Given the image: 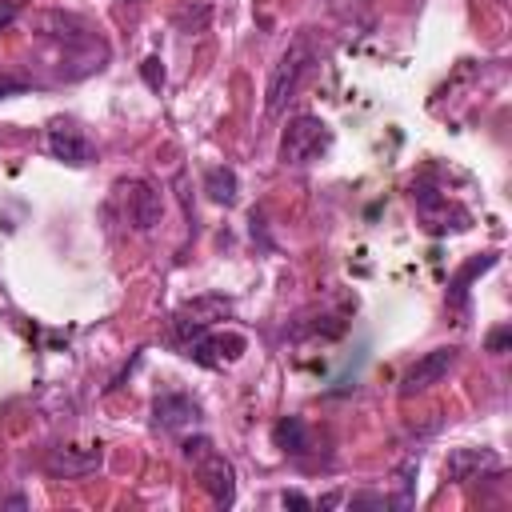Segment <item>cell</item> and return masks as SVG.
I'll return each instance as SVG.
<instances>
[{"instance_id":"6da1fadb","label":"cell","mask_w":512,"mask_h":512,"mask_svg":"<svg viewBox=\"0 0 512 512\" xmlns=\"http://www.w3.org/2000/svg\"><path fill=\"white\" fill-rule=\"evenodd\" d=\"M316 60H320V48H316V40H312L308 32H300V36L280 52V60H276L272 72H268V88H264V112H268V116H280V112H284V104L300 92V84H304V76L316 68Z\"/></svg>"},{"instance_id":"7a4b0ae2","label":"cell","mask_w":512,"mask_h":512,"mask_svg":"<svg viewBox=\"0 0 512 512\" xmlns=\"http://www.w3.org/2000/svg\"><path fill=\"white\" fill-rule=\"evenodd\" d=\"M184 456L196 468V480L212 496V504L216 508H232V500H236V472L224 460V452H216L208 436H188L184 440Z\"/></svg>"},{"instance_id":"3957f363","label":"cell","mask_w":512,"mask_h":512,"mask_svg":"<svg viewBox=\"0 0 512 512\" xmlns=\"http://www.w3.org/2000/svg\"><path fill=\"white\" fill-rule=\"evenodd\" d=\"M328 148H332V128L312 112L292 116L288 128L280 132V164L284 168H304V164L320 160Z\"/></svg>"},{"instance_id":"277c9868","label":"cell","mask_w":512,"mask_h":512,"mask_svg":"<svg viewBox=\"0 0 512 512\" xmlns=\"http://www.w3.org/2000/svg\"><path fill=\"white\" fill-rule=\"evenodd\" d=\"M224 316H232V300L208 292V296H196V300H188V304L176 308V316H172V332H176V340L192 344L196 336L212 332Z\"/></svg>"},{"instance_id":"5b68a950","label":"cell","mask_w":512,"mask_h":512,"mask_svg":"<svg viewBox=\"0 0 512 512\" xmlns=\"http://www.w3.org/2000/svg\"><path fill=\"white\" fill-rule=\"evenodd\" d=\"M412 204L428 232H464L472 224V216L456 200H448L444 192H436L428 184H412Z\"/></svg>"},{"instance_id":"8992f818","label":"cell","mask_w":512,"mask_h":512,"mask_svg":"<svg viewBox=\"0 0 512 512\" xmlns=\"http://www.w3.org/2000/svg\"><path fill=\"white\" fill-rule=\"evenodd\" d=\"M456 360H460V348H452V344L424 352L416 364H408V368H404V376H400V396L408 400V396L428 392L432 384H440V380H444V376L456 368Z\"/></svg>"},{"instance_id":"52a82bcc","label":"cell","mask_w":512,"mask_h":512,"mask_svg":"<svg viewBox=\"0 0 512 512\" xmlns=\"http://www.w3.org/2000/svg\"><path fill=\"white\" fill-rule=\"evenodd\" d=\"M116 200H120V208H124V216H128V224L136 232H152L160 224L164 204H160V192L148 180H120L116 184Z\"/></svg>"},{"instance_id":"ba28073f","label":"cell","mask_w":512,"mask_h":512,"mask_svg":"<svg viewBox=\"0 0 512 512\" xmlns=\"http://www.w3.org/2000/svg\"><path fill=\"white\" fill-rule=\"evenodd\" d=\"M48 472L52 476H64V480H80L88 472H96L104 464V448L100 444H60L48 452Z\"/></svg>"},{"instance_id":"9c48e42d","label":"cell","mask_w":512,"mask_h":512,"mask_svg":"<svg viewBox=\"0 0 512 512\" xmlns=\"http://www.w3.org/2000/svg\"><path fill=\"white\" fill-rule=\"evenodd\" d=\"M244 348H248V340H244L240 332H212V336L204 332V336H196V340L188 344V356L200 360V364H208V368H220V364L240 360Z\"/></svg>"},{"instance_id":"30bf717a","label":"cell","mask_w":512,"mask_h":512,"mask_svg":"<svg viewBox=\"0 0 512 512\" xmlns=\"http://www.w3.org/2000/svg\"><path fill=\"white\" fill-rule=\"evenodd\" d=\"M48 152H52L56 160H64V164L80 168V164H88V160H92V140H88L76 124L56 120V124L48 128Z\"/></svg>"},{"instance_id":"8fae6325","label":"cell","mask_w":512,"mask_h":512,"mask_svg":"<svg viewBox=\"0 0 512 512\" xmlns=\"http://www.w3.org/2000/svg\"><path fill=\"white\" fill-rule=\"evenodd\" d=\"M496 464L500 460L488 448H452L448 460H444V480L468 484V480H480V472H492Z\"/></svg>"},{"instance_id":"7c38bea8","label":"cell","mask_w":512,"mask_h":512,"mask_svg":"<svg viewBox=\"0 0 512 512\" xmlns=\"http://www.w3.org/2000/svg\"><path fill=\"white\" fill-rule=\"evenodd\" d=\"M152 416H156L160 428H184V424H192V420L200 416V408H196L192 396H184V392H168V396H160V400L152 404Z\"/></svg>"},{"instance_id":"4fadbf2b","label":"cell","mask_w":512,"mask_h":512,"mask_svg":"<svg viewBox=\"0 0 512 512\" xmlns=\"http://www.w3.org/2000/svg\"><path fill=\"white\" fill-rule=\"evenodd\" d=\"M204 192H208V200H216V204H236V192H240L236 168L212 164V168L204 172Z\"/></svg>"},{"instance_id":"5bb4252c","label":"cell","mask_w":512,"mask_h":512,"mask_svg":"<svg viewBox=\"0 0 512 512\" xmlns=\"http://www.w3.org/2000/svg\"><path fill=\"white\" fill-rule=\"evenodd\" d=\"M272 444L280 452H292V456H304L308 452V428L300 416H280L276 428H272Z\"/></svg>"},{"instance_id":"9a60e30c","label":"cell","mask_w":512,"mask_h":512,"mask_svg":"<svg viewBox=\"0 0 512 512\" xmlns=\"http://www.w3.org/2000/svg\"><path fill=\"white\" fill-rule=\"evenodd\" d=\"M488 268H496V252H484V256L468 260V264H464V268L452 276V284H448V300L464 308V296H468V284H472V276H480V272H488Z\"/></svg>"},{"instance_id":"2e32d148","label":"cell","mask_w":512,"mask_h":512,"mask_svg":"<svg viewBox=\"0 0 512 512\" xmlns=\"http://www.w3.org/2000/svg\"><path fill=\"white\" fill-rule=\"evenodd\" d=\"M412 476H416V460H408V464L400 468V476H396V500H392L396 508H408V504H412V484H416Z\"/></svg>"},{"instance_id":"e0dca14e","label":"cell","mask_w":512,"mask_h":512,"mask_svg":"<svg viewBox=\"0 0 512 512\" xmlns=\"http://www.w3.org/2000/svg\"><path fill=\"white\" fill-rule=\"evenodd\" d=\"M140 76H144V84H148L152 92H160V88H164V64H160V56H148V60L140 64Z\"/></svg>"},{"instance_id":"ac0fdd59","label":"cell","mask_w":512,"mask_h":512,"mask_svg":"<svg viewBox=\"0 0 512 512\" xmlns=\"http://www.w3.org/2000/svg\"><path fill=\"white\" fill-rule=\"evenodd\" d=\"M508 340H512V328H508V324L492 328V332H488V352H496V356H500V352L508 348Z\"/></svg>"},{"instance_id":"d6986e66","label":"cell","mask_w":512,"mask_h":512,"mask_svg":"<svg viewBox=\"0 0 512 512\" xmlns=\"http://www.w3.org/2000/svg\"><path fill=\"white\" fill-rule=\"evenodd\" d=\"M20 16V8H16V0H0V28H8L12 20Z\"/></svg>"},{"instance_id":"ffe728a7","label":"cell","mask_w":512,"mask_h":512,"mask_svg":"<svg viewBox=\"0 0 512 512\" xmlns=\"http://www.w3.org/2000/svg\"><path fill=\"white\" fill-rule=\"evenodd\" d=\"M280 500H284V504H292V508H312V500H308V496H300V492H284Z\"/></svg>"},{"instance_id":"44dd1931","label":"cell","mask_w":512,"mask_h":512,"mask_svg":"<svg viewBox=\"0 0 512 512\" xmlns=\"http://www.w3.org/2000/svg\"><path fill=\"white\" fill-rule=\"evenodd\" d=\"M24 84L20 80H0V96H12V92H20Z\"/></svg>"}]
</instances>
